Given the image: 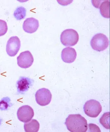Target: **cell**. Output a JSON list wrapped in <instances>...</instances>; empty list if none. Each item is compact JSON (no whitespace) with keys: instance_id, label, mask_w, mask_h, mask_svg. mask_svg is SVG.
<instances>
[{"instance_id":"8fae6325","label":"cell","mask_w":110,"mask_h":132,"mask_svg":"<svg viewBox=\"0 0 110 132\" xmlns=\"http://www.w3.org/2000/svg\"><path fill=\"white\" fill-rule=\"evenodd\" d=\"M33 81L27 77H21L17 82V88L18 92L23 94L26 92L32 85Z\"/></svg>"},{"instance_id":"5b68a950","label":"cell","mask_w":110,"mask_h":132,"mask_svg":"<svg viewBox=\"0 0 110 132\" xmlns=\"http://www.w3.org/2000/svg\"><path fill=\"white\" fill-rule=\"evenodd\" d=\"M52 95L50 91L46 88H42L37 91L36 100L40 106H45L49 104L51 101Z\"/></svg>"},{"instance_id":"9c48e42d","label":"cell","mask_w":110,"mask_h":132,"mask_svg":"<svg viewBox=\"0 0 110 132\" xmlns=\"http://www.w3.org/2000/svg\"><path fill=\"white\" fill-rule=\"evenodd\" d=\"M39 26V21L33 18H28L23 22V29L26 32L32 34L36 31Z\"/></svg>"},{"instance_id":"30bf717a","label":"cell","mask_w":110,"mask_h":132,"mask_svg":"<svg viewBox=\"0 0 110 132\" xmlns=\"http://www.w3.org/2000/svg\"><path fill=\"white\" fill-rule=\"evenodd\" d=\"M77 53L74 48L66 47L63 49L61 54L62 60L65 63H71L77 58Z\"/></svg>"},{"instance_id":"277c9868","label":"cell","mask_w":110,"mask_h":132,"mask_svg":"<svg viewBox=\"0 0 110 132\" xmlns=\"http://www.w3.org/2000/svg\"><path fill=\"white\" fill-rule=\"evenodd\" d=\"M84 113L88 116L96 118L102 111V107L99 102L91 100L85 103L83 106Z\"/></svg>"},{"instance_id":"4fadbf2b","label":"cell","mask_w":110,"mask_h":132,"mask_svg":"<svg viewBox=\"0 0 110 132\" xmlns=\"http://www.w3.org/2000/svg\"><path fill=\"white\" fill-rule=\"evenodd\" d=\"M110 2L106 1L102 2L99 6L100 14L102 16L106 18H109Z\"/></svg>"},{"instance_id":"3957f363","label":"cell","mask_w":110,"mask_h":132,"mask_svg":"<svg viewBox=\"0 0 110 132\" xmlns=\"http://www.w3.org/2000/svg\"><path fill=\"white\" fill-rule=\"evenodd\" d=\"M90 43L93 50L101 52L105 50L108 47L109 41L105 35L98 33L93 37Z\"/></svg>"},{"instance_id":"ba28073f","label":"cell","mask_w":110,"mask_h":132,"mask_svg":"<svg viewBox=\"0 0 110 132\" xmlns=\"http://www.w3.org/2000/svg\"><path fill=\"white\" fill-rule=\"evenodd\" d=\"M20 40L17 36L12 37L7 41L6 52L10 56H14L17 54L20 49Z\"/></svg>"},{"instance_id":"52a82bcc","label":"cell","mask_w":110,"mask_h":132,"mask_svg":"<svg viewBox=\"0 0 110 132\" xmlns=\"http://www.w3.org/2000/svg\"><path fill=\"white\" fill-rule=\"evenodd\" d=\"M17 59L18 66L25 69L30 68L34 62L32 55L28 51L21 53L17 57Z\"/></svg>"},{"instance_id":"8992f818","label":"cell","mask_w":110,"mask_h":132,"mask_svg":"<svg viewBox=\"0 0 110 132\" xmlns=\"http://www.w3.org/2000/svg\"><path fill=\"white\" fill-rule=\"evenodd\" d=\"M17 115L18 119L20 121L26 123L31 120L34 116V112L30 106L23 105L18 109Z\"/></svg>"},{"instance_id":"ac0fdd59","label":"cell","mask_w":110,"mask_h":132,"mask_svg":"<svg viewBox=\"0 0 110 132\" xmlns=\"http://www.w3.org/2000/svg\"><path fill=\"white\" fill-rule=\"evenodd\" d=\"M88 126L89 129V132H101L99 127L95 124L90 123L88 124Z\"/></svg>"},{"instance_id":"7a4b0ae2","label":"cell","mask_w":110,"mask_h":132,"mask_svg":"<svg viewBox=\"0 0 110 132\" xmlns=\"http://www.w3.org/2000/svg\"><path fill=\"white\" fill-rule=\"evenodd\" d=\"M60 39L64 46L66 47L73 46L78 42L79 35L75 30L72 29H66L61 34Z\"/></svg>"},{"instance_id":"6da1fadb","label":"cell","mask_w":110,"mask_h":132,"mask_svg":"<svg viewBox=\"0 0 110 132\" xmlns=\"http://www.w3.org/2000/svg\"><path fill=\"white\" fill-rule=\"evenodd\" d=\"M65 123L68 130L71 132H86L88 129L87 120L79 114L69 115Z\"/></svg>"},{"instance_id":"d6986e66","label":"cell","mask_w":110,"mask_h":132,"mask_svg":"<svg viewBox=\"0 0 110 132\" xmlns=\"http://www.w3.org/2000/svg\"><path fill=\"white\" fill-rule=\"evenodd\" d=\"M1 120H0V123H1Z\"/></svg>"},{"instance_id":"2e32d148","label":"cell","mask_w":110,"mask_h":132,"mask_svg":"<svg viewBox=\"0 0 110 132\" xmlns=\"http://www.w3.org/2000/svg\"><path fill=\"white\" fill-rule=\"evenodd\" d=\"M10 99L8 97H5L0 101V109L2 111L7 110L10 106Z\"/></svg>"},{"instance_id":"7c38bea8","label":"cell","mask_w":110,"mask_h":132,"mask_svg":"<svg viewBox=\"0 0 110 132\" xmlns=\"http://www.w3.org/2000/svg\"><path fill=\"white\" fill-rule=\"evenodd\" d=\"M40 124L36 119H32L30 122H26L24 125V129L26 132H37L39 130Z\"/></svg>"},{"instance_id":"e0dca14e","label":"cell","mask_w":110,"mask_h":132,"mask_svg":"<svg viewBox=\"0 0 110 132\" xmlns=\"http://www.w3.org/2000/svg\"><path fill=\"white\" fill-rule=\"evenodd\" d=\"M7 26L6 21L0 20V36L4 35L7 32Z\"/></svg>"},{"instance_id":"5bb4252c","label":"cell","mask_w":110,"mask_h":132,"mask_svg":"<svg viewBox=\"0 0 110 132\" xmlns=\"http://www.w3.org/2000/svg\"><path fill=\"white\" fill-rule=\"evenodd\" d=\"M26 9L25 7L19 6L15 10L14 16L17 20H21L25 18L26 16Z\"/></svg>"},{"instance_id":"9a60e30c","label":"cell","mask_w":110,"mask_h":132,"mask_svg":"<svg viewBox=\"0 0 110 132\" xmlns=\"http://www.w3.org/2000/svg\"><path fill=\"white\" fill-rule=\"evenodd\" d=\"M110 112H107L103 114L99 119V121L101 125L104 128L109 129Z\"/></svg>"}]
</instances>
